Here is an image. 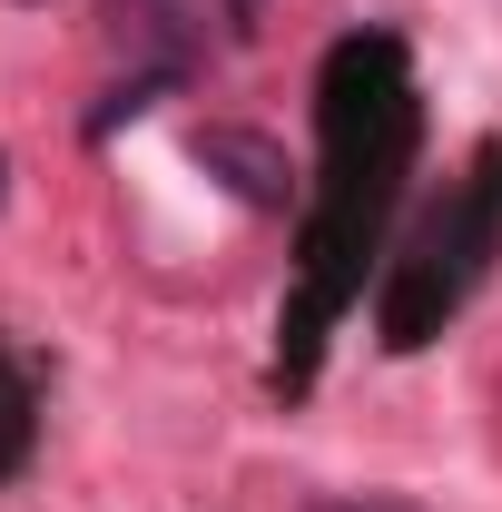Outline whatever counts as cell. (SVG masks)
<instances>
[{
	"mask_svg": "<svg viewBox=\"0 0 502 512\" xmlns=\"http://www.w3.org/2000/svg\"><path fill=\"white\" fill-rule=\"evenodd\" d=\"M414 148H424V99H414L404 40L345 30L315 69V197L306 237H296V296L276 316V394H306L335 316L365 296V256H384Z\"/></svg>",
	"mask_w": 502,
	"mask_h": 512,
	"instance_id": "obj_1",
	"label": "cell"
},
{
	"mask_svg": "<svg viewBox=\"0 0 502 512\" xmlns=\"http://www.w3.org/2000/svg\"><path fill=\"white\" fill-rule=\"evenodd\" d=\"M493 256H502V148L473 158V178L453 197H434L414 217V237L394 247V266L375 286V345L384 355H424L443 325L483 296Z\"/></svg>",
	"mask_w": 502,
	"mask_h": 512,
	"instance_id": "obj_2",
	"label": "cell"
},
{
	"mask_svg": "<svg viewBox=\"0 0 502 512\" xmlns=\"http://www.w3.org/2000/svg\"><path fill=\"white\" fill-rule=\"evenodd\" d=\"M188 148H197V168H207V178H227L247 207H286V197H296L286 148H276V138H256V128H227V119H217V128H197Z\"/></svg>",
	"mask_w": 502,
	"mask_h": 512,
	"instance_id": "obj_3",
	"label": "cell"
},
{
	"mask_svg": "<svg viewBox=\"0 0 502 512\" xmlns=\"http://www.w3.org/2000/svg\"><path fill=\"white\" fill-rule=\"evenodd\" d=\"M30 444H40V394H30V375H20V355L0 345V483L30 463Z\"/></svg>",
	"mask_w": 502,
	"mask_h": 512,
	"instance_id": "obj_4",
	"label": "cell"
},
{
	"mask_svg": "<svg viewBox=\"0 0 502 512\" xmlns=\"http://www.w3.org/2000/svg\"><path fill=\"white\" fill-rule=\"evenodd\" d=\"M119 30H138L168 69H188V0H119Z\"/></svg>",
	"mask_w": 502,
	"mask_h": 512,
	"instance_id": "obj_5",
	"label": "cell"
},
{
	"mask_svg": "<svg viewBox=\"0 0 502 512\" xmlns=\"http://www.w3.org/2000/svg\"><path fill=\"white\" fill-rule=\"evenodd\" d=\"M306 512H414V503H384V493H335V503H306Z\"/></svg>",
	"mask_w": 502,
	"mask_h": 512,
	"instance_id": "obj_6",
	"label": "cell"
},
{
	"mask_svg": "<svg viewBox=\"0 0 502 512\" xmlns=\"http://www.w3.org/2000/svg\"><path fill=\"white\" fill-rule=\"evenodd\" d=\"M256 10H266V0H227V20H237V30H256Z\"/></svg>",
	"mask_w": 502,
	"mask_h": 512,
	"instance_id": "obj_7",
	"label": "cell"
},
{
	"mask_svg": "<svg viewBox=\"0 0 502 512\" xmlns=\"http://www.w3.org/2000/svg\"><path fill=\"white\" fill-rule=\"evenodd\" d=\"M0 197H10V158H0Z\"/></svg>",
	"mask_w": 502,
	"mask_h": 512,
	"instance_id": "obj_8",
	"label": "cell"
}]
</instances>
